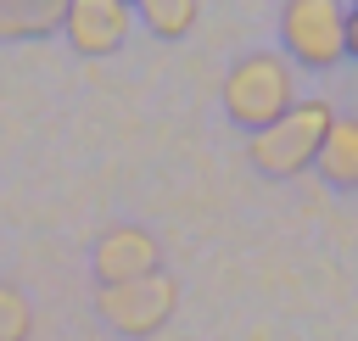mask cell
Instances as JSON below:
<instances>
[{
    "label": "cell",
    "mask_w": 358,
    "mask_h": 341,
    "mask_svg": "<svg viewBox=\"0 0 358 341\" xmlns=\"http://www.w3.org/2000/svg\"><path fill=\"white\" fill-rule=\"evenodd\" d=\"M34 330V307L17 285H0V341H28Z\"/></svg>",
    "instance_id": "10"
},
{
    "label": "cell",
    "mask_w": 358,
    "mask_h": 341,
    "mask_svg": "<svg viewBox=\"0 0 358 341\" xmlns=\"http://www.w3.org/2000/svg\"><path fill=\"white\" fill-rule=\"evenodd\" d=\"M95 285H129V280H145V274H162V246L151 229L140 224H117L95 240Z\"/></svg>",
    "instance_id": "5"
},
{
    "label": "cell",
    "mask_w": 358,
    "mask_h": 341,
    "mask_svg": "<svg viewBox=\"0 0 358 341\" xmlns=\"http://www.w3.org/2000/svg\"><path fill=\"white\" fill-rule=\"evenodd\" d=\"M291 106H296V78H291V61L285 56L257 50V56H246V61L229 67V78H224V112L241 129L257 134V129L280 123Z\"/></svg>",
    "instance_id": "2"
},
{
    "label": "cell",
    "mask_w": 358,
    "mask_h": 341,
    "mask_svg": "<svg viewBox=\"0 0 358 341\" xmlns=\"http://www.w3.org/2000/svg\"><path fill=\"white\" fill-rule=\"evenodd\" d=\"M330 123H336L330 101H296L280 123H268V129H257V134L246 140V157H252L257 173L291 179V173H302V168L319 162V145H324Z\"/></svg>",
    "instance_id": "1"
},
{
    "label": "cell",
    "mask_w": 358,
    "mask_h": 341,
    "mask_svg": "<svg viewBox=\"0 0 358 341\" xmlns=\"http://www.w3.org/2000/svg\"><path fill=\"white\" fill-rule=\"evenodd\" d=\"M179 307V280L173 274H145L129 285H95V313L117 335H157Z\"/></svg>",
    "instance_id": "3"
},
{
    "label": "cell",
    "mask_w": 358,
    "mask_h": 341,
    "mask_svg": "<svg viewBox=\"0 0 358 341\" xmlns=\"http://www.w3.org/2000/svg\"><path fill=\"white\" fill-rule=\"evenodd\" d=\"M67 17V0H0V39H45Z\"/></svg>",
    "instance_id": "7"
},
{
    "label": "cell",
    "mask_w": 358,
    "mask_h": 341,
    "mask_svg": "<svg viewBox=\"0 0 358 341\" xmlns=\"http://www.w3.org/2000/svg\"><path fill=\"white\" fill-rule=\"evenodd\" d=\"M313 168H319L336 190H358V117H336V123H330Z\"/></svg>",
    "instance_id": "8"
},
{
    "label": "cell",
    "mask_w": 358,
    "mask_h": 341,
    "mask_svg": "<svg viewBox=\"0 0 358 341\" xmlns=\"http://www.w3.org/2000/svg\"><path fill=\"white\" fill-rule=\"evenodd\" d=\"M280 34L302 67H336L347 56V6L336 0H291L280 11Z\"/></svg>",
    "instance_id": "4"
},
{
    "label": "cell",
    "mask_w": 358,
    "mask_h": 341,
    "mask_svg": "<svg viewBox=\"0 0 358 341\" xmlns=\"http://www.w3.org/2000/svg\"><path fill=\"white\" fill-rule=\"evenodd\" d=\"M347 56H358V0L347 6Z\"/></svg>",
    "instance_id": "11"
},
{
    "label": "cell",
    "mask_w": 358,
    "mask_h": 341,
    "mask_svg": "<svg viewBox=\"0 0 358 341\" xmlns=\"http://www.w3.org/2000/svg\"><path fill=\"white\" fill-rule=\"evenodd\" d=\"M157 39H185L196 22H201V6L196 0H140V11H134Z\"/></svg>",
    "instance_id": "9"
},
{
    "label": "cell",
    "mask_w": 358,
    "mask_h": 341,
    "mask_svg": "<svg viewBox=\"0 0 358 341\" xmlns=\"http://www.w3.org/2000/svg\"><path fill=\"white\" fill-rule=\"evenodd\" d=\"M129 22H134V6L123 0H67V45L78 56H112L123 39H129Z\"/></svg>",
    "instance_id": "6"
}]
</instances>
